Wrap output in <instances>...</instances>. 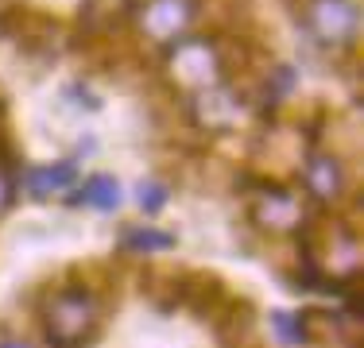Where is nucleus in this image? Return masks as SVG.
Here are the masks:
<instances>
[{
    "label": "nucleus",
    "mask_w": 364,
    "mask_h": 348,
    "mask_svg": "<svg viewBox=\"0 0 364 348\" xmlns=\"http://www.w3.org/2000/svg\"><path fill=\"white\" fill-rule=\"evenodd\" d=\"M43 325L47 341L55 348H85L101 329V302L82 283H70L55 290L43 306Z\"/></svg>",
    "instance_id": "nucleus-1"
},
{
    "label": "nucleus",
    "mask_w": 364,
    "mask_h": 348,
    "mask_svg": "<svg viewBox=\"0 0 364 348\" xmlns=\"http://www.w3.org/2000/svg\"><path fill=\"white\" fill-rule=\"evenodd\" d=\"M294 12L302 16L306 31L326 47H345L357 39L360 8L353 0H294Z\"/></svg>",
    "instance_id": "nucleus-2"
},
{
    "label": "nucleus",
    "mask_w": 364,
    "mask_h": 348,
    "mask_svg": "<svg viewBox=\"0 0 364 348\" xmlns=\"http://www.w3.org/2000/svg\"><path fill=\"white\" fill-rule=\"evenodd\" d=\"M58 20L47 12H36V8H12V12L0 16V35L4 39H12L20 50H28V55H47V50H55L58 43Z\"/></svg>",
    "instance_id": "nucleus-3"
},
{
    "label": "nucleus",
    "mask_w": 364,
    "mask_h": 348,
    "mask_svg": "<svg viewBox=\"0 0 364 348\" xmlns=\"http://www.w3.org/2000/svg\"><path fill=\"white\" fill-rule=\"evenodd\" d=\"M178 302H182V306H190V313H194L198 321H210V325H213V321L225 313V306L232 302V290L213 271H186Z\"/></svg>",
    "instance_id": "nucleus-4"
},
{
    "label": "nucleus",
    "mask_w": 364,
    "mask_h": 348,
    "mask_svg": "<svg viewBox=\"0 0 364 348\" xmlns=\"http://www.w3.org/2000/svg\"><path fill=\"white\" fill-rule=\"evenodd\" d=\"M190 23V4L186 0H151L144 8V28L159 39H171Z\"/></svg>",
    "instance_id": "nucleus-5"
},
{
    "label": "nucleus",
    "mask_w": 364,
    "mask_h": 348,
    "mask_svg": "<svg viewBox=\"0 0 364 348\" xmlns=\"http://www.w3.org/2000/svg\"><path fill=\"white\" fill-rule=\"evenodd\" d=\"M306 182L310 190H314L318 197H326V202H333V197H341L345 190V174H341V163L333 159V155H310L306 163Z\"/></svg>",
    "instance_id": "nucleus-6"
},
{
    "label": "nucleus",
    "mask_w": 364,
    "mask_h": 348,
    "mask_svg": "<svg viewBox=\"0 0 364 348\" xmlns=\"http://www.w3.org/2000/svg\"><path fill=\"white\" fill-rule=\"evenodd\" d=\"M70 182H77V167H74L70 159L55 163V167H36V170H28V190H31L36 197L63 194Z\"/></svg>",
    "instance_id": "nucleus-7"
},
{
    "label": "nucleus",
    "mask_w": 364,
    "mask_h": 348,
    "mask_svg": "<svg viewBox=\"0 0 364 348\" xmlns=\"http://www.w3.org/2000/svg\"><path fill=\"white\" fill-rule=\"evenodd\" d=\"M182 278H186V271H147L144 286L159 302V310H175V302L182 294Z\"/></svg>",
    "instance_id": "nucleus-8"
},
{
    "label": "nucleus",
    "mask_w": 364,
    "mask_h": 348,
    "mask_svg": "<svg viewBox=\"0 0 364 348\" xmlns=\"http://www.w3.org/2000/svg\"><path fill=\"white\" fill-rule=\"evenodd\" d=\"M70 202H74V205L117 209V202H120V186H117L112 178H105V174H97V178H90V182H85V190H82V194H74Z\"/></svg>",
    "instance_id": "nucleus-9"
},
{
    "label": "nucleus",
    "mask_w": 364,
    "mask_h": 348,
    "mask_svg": "<svg viewBox=\"0 0 364 348\" xmlns=\"http://www.w3.org/2000/svg\"><path fill=\"white\" fill-rule=\"evenodd\" d=\"M128 251H163L175 244V232L167 229H124V236H120Z\"/></svg>",
    "instance_id": "nucleus-10"
},
{
    "label": "nucleus",
    "mask_w": 364,
    "mask_h": 348,
    "mask_svg": "<svg viewBox=\"0 0 364 348\" xmlns=\"http://www.w3.org/2000/svg\"><path fill=\"white\" fill-rule=\"evenodd\" d=\"M275 329H279V337L287 344H302V341H310V329H306V317L302 313H275Z\"/></svg>",
    "instance_id": "nucleus-11"
},
{
    "label": "nucleus",
    "mask_w": 364,
    "mask_h": 348,
    "mask_svg": "<svg viewBox=\"0 0 364 348\" xmlns=\"http://www.w3.org/2000/svg\"><path fill=\"white\" fill-rule=\"evenodd\" d=\"M167 194H171V190L159 186V182H140V205H144V213H155V209H163Z\"/></svg>",
    "instance_id": "nucleus-12"
},
{
    "label": "nucleus",
    "mask_w": 364,
    "mask_h": 348,
    "mask_svg": "<svg viewBox=\"0 0 364 348\" xmlns=\"http://www.w3.org/2000/svg\"><path fill=\"white\" fill-rule=\"evenodd\" d=\"M12 197H16V182H12V174H8V167H0V213L12 205Z\"/></svg>",
    "instance_id": "nucleus-13"
},
{
    "label": "nucleus",
    "mask_w": 364,
    "mask_h": 348,
    "mask_svg": "<svg viewBox=\"0 0 364 348\" xmlns=\"http://www.w3.org/2000/svg\"><path fill=\"white\" fill-rule=\"evenodd\" d=\"M0 139H8V109H4V101H0Z\"/></svg>",
    "instance_id": "nucleus-14"
},
{
    "label": "nucleus",
    "mask_w": 364,
    "mask_h": 348,
    "mask_svg": "<svg viewBox=\"0 0 364 348\" xmlns=\"http://www.w3.org/2000/svg\"><path fill=\"white\" fill-rule=\"evenodd\" d=\"M0 348H28L23 341H16V337H8V341H0Z\"/></svg>",
    "instance_id": "nucleus-15"
}]
</instances>
